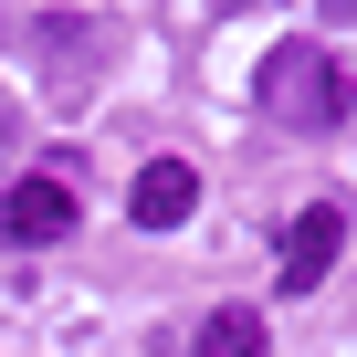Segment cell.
<instances>
[{
	"label": "cell",
	"mask_w": 357,
	"mask_h": 357,
	"mask_svg": "<svg viewBox=\"0 0 357 357\" xmlns=\"http://www.w3.org/2000/svg\"><path fill=\"white\" fill-rule=\"evenodd\" d=\"M252 95H263V116H273V126H294V137H326V126H336V116L357 105V84H347V63H336L326 43H305V32L263 53V74H252Z\"/></svg>",
	"instance_id": "1"
},
{
	"label": "cell",
	"mask_w": 357,
	"mask_h": 357,
	"mask_svg": "<svg viewBox=\"0 0 357 357\" xmlns=\"http://www.w3.org/2000/svg\"><path fill=\"white\" fill-rule=\"evenodd\" d=\"M84 221V200L63 190V178H22L11 200H0V242H22V252H43V242H63Z\"/></svg>",
	"instance_id": "2"
},
{
	"label": "cell",
	"mask_w": 357,
	"mask_h": 357,
	"mask_svg": "<svg viewBox=\"0 0 357 357\" xmlns=\"http://www.w3.org/2000/svg\"><path fill=\"white\" fill-rule=\"evenodd\" d=\"M336 252H347V211H336V200L294 211V231H284V294H315V284L336 273Z\"/></svg>",
	"instance_id": "3"
},
{
	"label": "cell",
	"mask_w": 357,
	"mask_h": 357,
	"mask_svg": "<svg viewBox=\"0 0 357 357\" xmlns=\"http://www.w3.org/2000/svg\"><path fill=\"white\" fill-rule=\"evenodd\" d=\"M190 211H200V168H190V158H147L137 190H126V221H137V231H178Z\"/></svg>",
	"instance_id": "4"
},
{
	"label": "cell",
	"mask_w": 357,
	"mask_h": 357,
	"mask_svg": "<svg viewBox=\"0 0 357 357\" xmlns=\"http://www.w3.org/2000/svg\"><path fill=\"white\" fill-rule=\"evenodd\" d=\"M190 357H273V326L252 315V305H211L200 315V347Z\"/></svg>",
	"instance_id": "5"
}]
</instances>
